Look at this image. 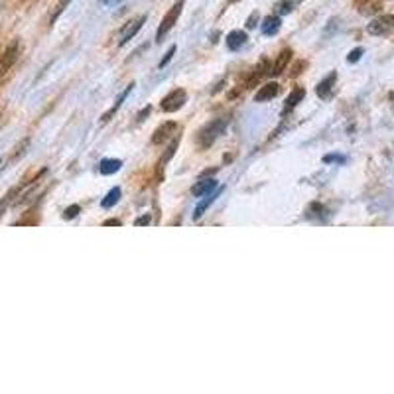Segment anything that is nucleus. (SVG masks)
<instances>
[{
    "instance_id": "nucleus-1",
    "label": "nucleus",
    "mask_w": 394,
    "mask_h": 394,
    "mask_svg": "<svg viewBox=\"0 0 394 394\" xmlns=\"http://www.w3.org/2000/svg\"><path fill=\"white\" fill-rule=\"evenodd\" d=\"M225 128H227V118H215L213 122H209V125L199 132V146H201V148L211 146V144L225 132Z\"/></svg>"
},
{
    "instance_id": "nucleus-2",
    "label": "nucleus",
    "mask_w": 394,
    "mask_h": 394,
    "mask_svg": "<svg viewBox=\"0 0 394 394\" xmlns=\"http://www.w3.org/2000/svg\"><path fill=\"white\" fill-rule=\"evenodd\" d=\"M181 10H183V0H178L172 8H170V12L164 16V20H162V24H160V28H158V32H156V42H162V38H164L165 34L174 28V24L178 22V18H179V14H181Z\"/></svg>"
},
{
    "instance_id": "nucleus-3",
    "label": "nucleus",
    "mask_w": 394,
    "mask_h": 394,
    "mask_svg": "<svg viewBox=\"0 0 394 394\" xmlns=\"http://www.w3.org/2000/svg\"><path fill=\"white\" fill-rule=\"evenodd\" d=\"M185 101H188L185 91L183 89H174L172 93H168L164 99H162L160 107H162V111H164V113H174V111L181 109Z\"/></svg>"
},
{
    "instance_id": "nucleus-4",
    "label": "nucleus",
    "mask_w": 394,
    "mask_h": 394,
    "mask_svg": "<svg viewBox=\"0 0 394 394\" xmlns=\"http://www.w3.org/2000/svg\"><path fill=\"white\" fill-rule=\"evenodd\" d=\"M394 28V16L392 14H384V16H379L375 18L369 26H367V32L370 36H384L388 34Z\"/></svg>"
},
{
    "instance_id": "nucleus-5",
    "label": "nucleus",
    "mask_w": 394,
    "mask_h": 394,
    "mask_svg": "<svg viewBox=\"0 0 394 394\" xmlns=\"http://www.w3.org/2000/svg\"><path fill=\"white\" fill-rule=\"evenodd\" d=\"M18 53H20V46H18V42H12V44L4 50V53L0 55V75H4V73L16 64Z\"/></svg>"
},
{
    "instance_id": "nucleus-6",
    "label": "nucleus",
    "mask_w": 394,
    "mask_h": 394,
    "mask_svg": "<svg viewBox=\"0 0 394 394\" xmlns=\"http://www.w3.org/2000/svg\"><path fill=\"white\" fill-rule=\"evenodd\" d=\"M146 22V16H138L136 20H130L127 26H125V30H122V34H120V46H125L128 39H132L134 36H136V32H138L140 28H142V24Z\"/></svg>"
},
{
    "instance_id": "nucleus-7",
    "label": "nucleus",
    "mask_w": 394,
    "mask_h": 394,
    "mask_svg": "<svg viewBox=\"0 0 394 394\" xmlns=\"http://www.w3.org/2000/svg\"><path fill=\"white\" fill-rule=\"evenodd\" d=\"M335 81H337V73H335V71L329 73L323 81H319L318 89H316L319 99H329L331 91H333V87H335Z\"/></svg>"
},
{
    "instance_id": "nucleus-8",
    "label": "nucleus",
    "mask_w": 394,
    "mask_h": 394,
    "mask_svg": "<svg viewBox=\"0 0 394 394\" xmlns=\"http://www.w3.org/2000/svg\"><path fill=\"white\" fill-rule=\"evenodd\" d=\"M225 44H227V48H229L231 51L241 50L242 46L246 44V34L241 32V30H233L229 36H227V39H225Z\"/></svg>"
},
{
    "instance_id": "nucleus-9",
    "label": "nucleus",
    "mask_w": 394,
    "mask_h": 394,
    "mask_svg": "<svg viewBox=\"0 0 394 394\" xmlns=\"http://www.w3.org/2000/svg\"><path fill=\"white\" fill-rule=\"evenodd\" d=\"M278 83H268L264 87H260L258 93L255 95V101L256 102H264V101H270V99H274L276 95H278Z\"/></svg>"
},
{
    "instance_id": "nucleus-10",
    "label": "nucleus",
    "mask_w": 394,
    "mask_h": 394,
    "mask_svg": "<svg viewBox=\"0 0 394 394\" xmlns=\"http://www.w3.org/2000/svg\"><path fill=\"white\" fill-rule=\"evenodd\" d=\"M305 97V89L304 87H296V89L288 95V99H286V105H284V109H282V113L286 115V113H290L292 109H296V105L302 101Z\"/></svg>"
},
{
    "instance_id": "nucleus-11",
    "label": "nucleus",
    "mask_w": 394,
    "mask_h": 394,
    "mask_svg": "<svg viewBox=\"0 0 394 394\" xmlns=\"http://www.w3.org/2000/svg\"><path fill=\"white\" fill-rule=\"evenodd\" d=\"M215 188H217V181L213 178L201 179L199 183H195V185H193L191 193H193L195 197H201V195H209V191H213Z\"/></svg>"
},
{
    "instance_id": "nucleus-12",
    "label": "nucleus",
    "mask_w": 394,
    "mask_h": 394,
    "mask_svg": "<svg viewBox=\"0 0 394 394\" xmlns=\"http://www.w3.org/2000/svg\"><path fill=\"white\" fill-rule=\"evenodd\" d=\"M290 57H292V51L290 50H284L282 53L278 55V59H276V64L272 65V69L268 71L270 75H280L284 69H286V65H288V61H290Z\"/></svg>"
},
{
    "instance_id": "nucleus-13",
    "label": "nucleus",
    "mask_w": 394,
    "mask_h": 394,
    "mask_svg": "<svg viewBox=\"0 0 394 394\" xmlns=\"http://www.w3.org/2000/svg\"><path fill=\"white\" fill-rule=\"evenodd\" d=\"M280 30V18L278 16H266L262 22V34L264 36H274Z\"/></svg>"
},
{
    "instance_id": "nucleus-14",
    "label": "nucleus",
    "mask_w": 394,
    "mask_h": 394,
    "mask_svg": "<svg viewBox=\"0 0 394 394\" xmlns=\"http://www.w3.org/2000/svg\"><path fill=\"white\" fill-rule=\"evenodd\" d=\"M172 130H176V122H165V125H162V127L158 128L156 132H154L152 142H154V144H160V142H164V140L170 136V132H172Z\"/></svg>"
},
{
    "instance_id": "nucleus-15",
    "label": "nucleus",
    "mask_w": 394,
    "mask_h": 394,
    "mask_svg": "<svg viewBox=\"0 0 394 394\" xmlns=\"http://www.w3.org/2000/svg\"><path fill=\"white\" fill-rule=\"evenodd\" d=\"M120 165H122L120 160H102L101 164H99V172H101L102 176H111V174H115V172L120 170Z\"/></svg>"
},
{
    "instance_id": "nucleus-16",
    "label": "nucleus",
    "mask_w": 394,
    "mask_h": 394,
    "mask_svg": "<svg viewBox=\"0 0 394 394\" xmlns=\"http://www.w3.org/2000/svg\"><path fill=\"white\" fill-rule=\"evenodd\" d=\"M132 87H134V85H128L127 89H125V93H122V95L118 97V101H116L115 105H113V107H111V109H109V111H107V113L102 115V122H109V120H111V116L115 115L116 111L120 109V105H122V101H125V99H127V97H128V93L132 91Z\"/></svg>"
},
{
    "instance_id": "nucleus-17",
    "label": "nucleus",
    "mask_w": 394,
    "mask_h": 394,
    "mask_svg": "<svg viewBox=\"0 0 394 394\" xmlns=\"http://www.w3.org/2000/svg\"><path fill=\"white\" fill-rule=\"evenodd\" d=\"M217 195H219V190H217L215 193H211V195H207V199H203L201 203L197 205V209H195V213H193V219H199V217L203 215V213H205V209H207L209 205H211V203H213V201H215V197H217Z\"/></svg>"
},
{
    "instance_id": "nucleus-18",
    "label": "nucleus",
    "mask_w": 394,
    "mask_h": 394,
    "mask_svg": "<svg viewBox=\"0 0 394 394\" xmlns=\"http://www.w3.org/2000/svg\"><path fill=\"white\" fill-rule=\"evenodd\" d=\"M118 199H120V188H113V190L107 193V197L101 201V205L105 207V209H109V207H113Z\"/></svg>"
},
{
    "instance_id": "nucleus-19",
    "label": "nucleus",
    "mask_w": 394,
    "mask_h": 394,
    "mask_svg": "<svg viewBox=\"0 0 394 394\" xmlns=\"http://www.w3.org/2000/svg\"><path fill=\"white\" fill-rule=\"evenodd\" d=\"M69 2H71V0H59V2H57V6H55V12L51 14V18H50V24H53V22L57 20V16H59V14L64 12V10H65V6H67Z\"/></svg>"
},
{
    "instance_id": "nucleus-20",
    "label": "nucleus",
    "mask_w": 394,
    "mask_h": 394,
    "mask_svg": "<svg viewBox=\"0 0 394 394\" xmlns=\"http://www.w3.org/2000/svg\"><path fill=\"white\" fill-rule=\"evenodd\" d=\"M174 53H176V46H172V48H170V50L165 51L164 59H162V61H160V65H158V67H160V69H162V67H165V65L170 64V59H172V57H174Z\"/></svg>"
},
{
    "instance_id": "nucleus-21",
    "label": "nucleus",
    "mask_w": 394,
    "mask_h": 394,
    "mask_svg": "<svg viewBox=\"0 0 394 394\" xmlns=\"http://www.w3.org/2000/svg\"><path fill=\"white\" fill-rule=\"evenodd\" d=\"M361 55H363V50H361V48H357V50H353L349 55H347V61H349V64H357V61L361 59Z\"/></svg>"
},
{
    "instance_id": "nucleus-22",
    "label": "nucleus",
    "mask_w": 394,
    "mask_h": 394,
    "mask_svg": "<svg viewBox=\"0 0 394 394\" xmlns=\"http://www.w3.org/2000/svg\"><path fill=\"white\" fill-rule=\"evenodd\" d=\"M77 213H79V205H71L64 211V219H73L77 217Z\"/></svg>"
},
{
    "instance_id": "nucleus-23",
    "label": "nucleus",
    "mask_w": 394,
    "mask_h": 394,
    "mask_svg": "<svg viewBox=\"0 0 394 394\" xmlns=\"http://www.w3.org/2000/svg\"><path fill=\"white\" fill-rule=\"evenodd\" d=\"M256 24H258V12H253L246 20V28H255Z\"/></svg>"
},
{
    "instance_id": "nucleus-24",
    "label": "nucleus",
    "mask_w": 394,
    "mask_h": 394,
    "mask_svg": "<svg viewBox=\"0 0 394 394\" xmlns=\"http://www.w3.org/2000/svg\"><path fill=\"white\" fill-rule=\"evenodd\" d=\"M278 12H280V14L292 12V2H282V4L278 6Z\"/></svg>"
},
{
    "instance_id": "nucleus-25",
    "label": "nucleus",
    "mask_w": 394,
    "mask_h": 394,
    "mask_svg": "<svg viewBox=\"0 0 394 394\" xmlns=\"http://www.w3.org/2000/svg\"><path fill=\"white\" fill-rule=\"evenodd\" d=\"M323 162H345L343 156H335V154H329V156H325L323 158Z\"/></svg>"
},
{
    "instance_id": "nucleus-26",
    "label": "nucleus",
    "mask_w": 394,
    "mask_h": 394,
    "mask_svg": "<svg viewBox=\"0 0 394 394\" xmlns=\"http://www.w3.org/2000/svg\"><path fill=\"white\" fill-rule=\"evenodd\" d=\"M148 223H150V215H144V217H138L134 225H136V227H142V225H148Z\"/></svg>"
},
{
    "instance_id": "nucleus-27",
    "label": "nucleus",
    "mask_w": 394,
    "mask_h": 394,
    "mask_svg": "<svg viewBox=\"0 0 394 394\" xmlns=\"http://www.w3.org/2000/svg\"><path fill=\"white\" fill-rule=\"evenodd\" d=\"M8 201H10V195H6L2 201H0V215L4 213V209H6V205H8Z\"/></svg>"
},
{
    "instance_id": "nucleus-28",
    "label": "nucleus",
    "mask_w": 394,
    "mask_h": 394,
    "mask_svg": "<svg viewBox=\"0 0 394 394\" xmlns=\"http://www.w3.org/2000/svg\"><path fill=\"white\" fill-rule=\"evenodd\" d=\"M105 225H107V227H113V225L118 227V225H120V221H118V219H109V221H105Z\"/></svg>"
},
{
    "instance_id": "nucleus-29",
    "label": "nucleus",
    "mask_w": 394,
    "mask_h": 394,
    "mask_svg": "<svg viewBox=\"0 0 394 394\" xmlns=\"http://www.w3.org/2000/svg\"><path fill=\"white\" fill-rule=\"evenodd\" d=\"M148 113H150V107H146V109H144V111H142V113H140V116H138V122H140V120H144V116L148 115Z\"/></svg>"
},
{
    "instance_id": "nucleus-30",
    "label": "nucleus",
    "mask_w": 394,
    "mask_h": 394,
    "mask_svg": "<svg viewBox=\"0 0 394 394\" xmlns=\"http://www.w3.org/2000/svg\"><path fill=\"white\" fill-rule=\"evenodd\" d=\"M102 2H105V4H116L118 0H102Z\"/></svg>"
},
{
    "instance_id": "nucleus-31",
    "label": "nucleus",
    "mask_w": 394,
    "mask_h": 394,
    "mask_svg": "<svg viewBox=\"0 0 394 394\" xmlns=\"http://www.w3.org/2000/svg\"><path fill=\"white\" fill-rule=\"evenodd\" d=\"M231 2H239V0H231Z\"/></svg>"
}]
</instances>
